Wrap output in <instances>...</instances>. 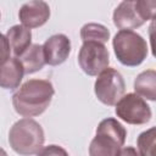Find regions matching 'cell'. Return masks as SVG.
I'll use <instances>...</instances> for the list:
<instances>
[{"instance_id": "obj_21", "label": "cell", "mask_w": 156, "mask_h": 156, "mask_svg": "<svg viewBox=\"0 0 156 156\" xmlns=\"http://www.w3.org/2000/svg\"><path fill=\"white\" fill-rule=\"evenodd\" d=\"M0 17H1V15H0Z\"/></svg>"}, {"instance_id": "obj_15", "label": "cell", "mask_w": 156, "mask_h": 156, "mask_svg": "<svg viewBox=\"0 0 156 156\" xmlns=\"http://www.w3.org/2000/svg\"><path fill=\"white\" fill-rule=\"evenodd\" d=\"M80 38L83 43L96 41L105 44L110 39V30L100 23H87L80 29Z\"/></svg>"}, {"instance_id": "obj_9", "label": "cell", "mask_w": 156, "mask_h": 156, "mask_svg": "<svg viewBox=\"0 0 156 156\" xmlns=\"http://www.w3.org/2000/svg\"><path fill=\"white\" fill-rule=\"evenodd\" d=\"M43 54L46 65L58 66L63 63L71 54V40L65 34H54L43 44Z\"/></svg>"}, {"instance_id": "obj_17", "label": "cell", "mask_w": 156, "mask_h": 156, "mask_svg": "<svg viewBox=\"0 0 156 156\" xmlns=\"http://www.w3.org/2000/svg\"><path fill=\"white\" fill-rule=\"evenodd\" d=\"M37 156H69L68 152L62 147V146H58V145H49V146H45L43 147L38 154Z\"/></svg>"}, {"instance_id": "obj_11", "label": "cell", "mask_w": 156, "mask_h": 156, "mask_svg": "<svg viewBox=\"0 0 156 156\" xmlns=\"http://www.w3.org/2000/svg\"><path fill=\"white\" fill-rule=\"evenodd\" d=\"M24 71L17 57H10L0 63V88L13 90L20 87Z\"/></svg>"}, {"instance_id": "obj_6", "label": "cell", "mask_w": 156, "mask_h": 156, "mask_svg": "<svg viewBox=\"0 0 156 156\" xmlns=\"http://www.w3.org/2000/svg\"><path fill=\"white\" fill-rule=\"evenodd\" d=\"M115 106L117 117L128 124H145L151 119L152 116L150 106L135 93L123 95Z\"/></svg>"}, {"instance_id": "obj_7", "label": "cell", "mask_w": 156, "mask_h": 156, "mask_svg": "<svg viewBox=\"0 0 156 156\" xmlns=\"http://www.w3.org/2000/svg\"><path fill=\"white\" fill-rule=\"evenodd\" d=\"M78 63L85 74L91 77L99 76L110 63V55L106 45L96 41L83 43L78 52Z\"/></svg>"}, {"instance_id": "obj_16", "label": "cell", "mask_w": 156, "mask_h": 156, "mask_svg": "<svg viewBox=\"0 0 156 156\" xmlns=\"http://www.w3.org/2000/svg\"><path fill=\"white\" fill-rule=\"evenodd\" d=\"M155 127H151L138 136L136 145L141 156H155Z\"/></svg>"}, {"instance_id": "obj_3", "label": "cell", "mask_w": 156, "mask_h": 156, "mask_svg": "<svg viewBox=\"0 0 156 156\" xmlns=\"http://www.w3.org/2000/svg\"><path fill=\"white\" fill-rule=\"evenodd\" d=\"M126 128L116 118L102 119L96 128V134L89 145V156H117L124 145Z\"/></svg>"}, {"instance_id": "obj_10", "label": "cell", "mask_w": 156, "mask_h": 156, "mask_svg": "<svg viewBox=\"0 0 156 156\" xmlns=\"http://www.w3.org/2000/svg\"><path fill=\"white\" fill-rule=\"evenodd\" d=\"M18 18L26 28H38L48 22L50 18V6L41 0H33L21 6Z\"/></svg>"}, {"instance_id": "obj_20", "label": "cell", "mask_w": 156, "mask_h": 156, "mask_svg": "<svg viewBox=\"0 0 156 156\" xmlns=\"http://www.w3.org/2000/svg\"><path fill=\"white\" fill-rule=\"evenodd\" d=\"M0 156H9V155H7V152H6L2 147H0Z\"/></svg>"}, {"instance_id": "obj_12", "label": "cell", "mask_w": 156, "mask_h": 156, "mask_svg": "<svg viewBox=\"0 0 156 156\" xmlns=\"http://www.w3.org/2000/svg\"><path fill=\"white\" fill-rule=\"evenodd\" d=\"M6 38L15 57L21 56L32 45V32L22 24H15L9 28Z\"/></svg>"}, {"instance_id": "obj_1", "label": "cell", "mask_w": 156, "mask_h": 156, "mask_svg": "<svg viewBox=\"0 0 156 156\" xmlns=\"http://www.w3.org/2000/svg\"><path fill=\"white\" fill-rule=\"evenodd\" d=\"M55 89L48 79H29L12 95L15 111L23 117L41 115L50 105Z\"/></svg>"}, {"instance_id": "obj_5", "label": "cell", "mask_w": 156, "mask_h": 156, "mask_svg": "<svg viewBox=\"0 0 156 156\" xmlns=\"http://www.w3.org/2000/svg\"><path fill=\"white\" fill-rule=\"evenodd\" d=\"M94 91L100 102L106 106H115L124 95L126 83L117 69L107 67L98 76L94 84Z\"/></svg>"}, {"instance_id": "obj_19", "label": "cell", "mask_w": 156, "mask_h": 156, "mask_svg": "<svg viewBox=\"0 0 156 156\" xmlns=\"http://www.w3.org/2000/svg\"><path fill=\"white\" fill-rule=\"evenodd\" d=\"M117 156H141V154L133 146H124L119 149Z\"/></svg>"}, {"instance_id": "obj_8", "label": "cell", "mask_w": 156, "mask_h": 156, "mask_svg": "<svg viewBox=\"0 0 156 156\" xmlns=\"http://www.w3.org/2000/svg\"><path fill=\"white\" fill-rule=\"evenodd\" d=\"M113 24L121 30H132L141 27L145 21L136 6V0L122 1L113 11Z\"/></svg>"}, {"instance_id": "obj_14", "label": "cell", "mask_w": 156, "mask_h": 156, "mask_svg": "<svg viewBox=\"0 0 156 156\" xmlns=\"http://www.w3.org/2000/svg\"><path fill=\"white\" fill-rule=\"evenodd\" d=\"M135 94L146 100L155 101L156 99V72L155 69H147L139 73L134 80Z\"/></svg>"}, {"instance_id": "obj_4", "label": "cell", "mask_w": 156, "mask_h": 156, "mask_svg": "<svg viewBox=\"0 0 156 156\" xmlns=\"http://www.w3.org/2000/svg\"><path fill=\"white\" fill-rule=\"evenodd\" d=\"M117 60L127 67L139 66L149 54L146 40L134 30H119L112 40Z\"/></svg>"}, {"instance_id": "obj_13", "label": "cell", "mask_w": 156, "mask_h": 156, "mask_svg": "<svg viewBox=\"0 0 156 156\" xmlns=\"http://www.w3.org/2000/svg\"><path fill=\"white\" fill-rule=\"evenodd\" d=\"M17 58L22 63L24 74L35 73L46 65L44 60V54H43V45H39V44H32Z\"/></svg>"}, {"instance_id": "obj_2", "label": "cell", "mask_w": 156, "mask_h": 156, "mask_svg": "<svg viewBox=\"0 0 156 156\" xmlns=\"http://www.w3.org/2000/svg\"><path fill=\"white\" fill-rule=\"evenodd\" d=\"M45 141L41 126L32 118H22L13 123L9 132V144L11 149L21 156L38 154Z\"/></svg>"}, {"instance_id": "obj_18", "label": "cell", "mask_w": 156, "mask_h": 156, "mask_svg": "<svg viewBox=\"0 0 156 156\" xmlns=\"http://www.w3.org/2000/svg\"><path fill=\"white\" fill-rule=\"evenodd\" d=\"M10 55H11V48H10L9 40H7L6 35L0 33V63L9 60L11 57Z\"/></svg>"}]
</instances>
